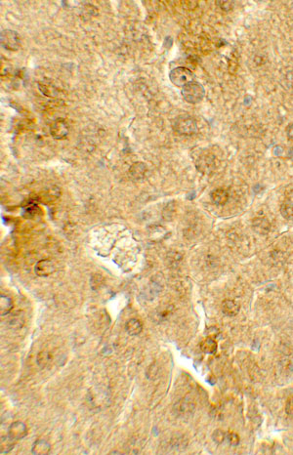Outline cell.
Listing matches in <instances>:
<instances>
[{"instance_id": "obj_18", "label": "cell", "mask_w": 293, "mask_h": 455, "mask_svg": "<svg viewBox=\"0 0 293 455\" xmlns=\"http://www.w3.org/2000/svg\"><path fill=\"white\" fill-rule=\"evenodd\" d=\"M12 307H13V304L10 298L4 295L0 296V312H1V316H5L9 314L12 310Z\"/></svg>"}, {"instance_id": "obj_11", "label": "cell", "mask_w": 293, "mask_h": 455, "mask_svg": "<svg viewBox=\"0 0 293 455\" xmlns=\"http://www.w3.org/2000/svg\"><path fill=\"white\" fill-rule=\"evenodd\" d=\"M147 173V167L142 162H137L131 165L129 168V174L134 180H140L145 177Z\"/></svg>"}, {"instance_id": "obj_26", "label": "cell", "mask_w": 293, "mask_h": 455, "mask_svg": "<svg viewBox=\"0 0 293 455\" xmlns=\"http://www.w3.org/2000/svg\"><path fill=\"white\" fill-rule=\"evenodd\" d=\"M227 438H228L230 444H231V445H234V446L238 445L239 442H240V438H239V436H238L237 434H235V433L228 434V435H227Z\"/></svg>"}, {"instance_id": "obj_2", "label": "cell", "mask_w": 293, "mask_h": 455, "mask_svg": "<svg viewBox=\"0 0 293 455\" xmlns=\"http://www.w3.org/2000/svg\"><path fill=\"white\" fill-rule=\"evenodd\" d=\"M174 130L183 136H191L197 133L198 125L195 120L187 116L179 117L174 123Z\"/></svg>"}, {"instance_id": "obj_24", "label": "cell", "mask_w": 293, "mask_h": 455, "mask_svg": "<svg viewBox=\"0 0 293 455\" xmlns=\"http://www.w3.org/2000/svg\"><path fill=\"white\" fill-rule=\"evenodd\" d=\"M226 434L222 431V430H216L213 434H212V438L215 442L217 443H222L224 441V439L226 438Z\"/></svg>"}, {"instance_id": "obj_14", "label": "cell", "mask_w": 293, "mask_h": 455, "mask_svg": "<svg viewBox=\"0 0 293 455\" xmlns=\"http://www.w3.org/2000/svg\"><path fill=\"white\" fill-rule=\"evenodd\" d=\"M51 450L50 444L45 439H38L36 440L32 448V452L37 455H45L48 454Z\"/></svg>"}, {"instance_id": "obj_21", "label": "cell", "mask_w": 293, "mask_h": 455, "mask_svg": "<svg viewBox=\"0 0 293 455\" xmlns=\"http://www.w3.org/2000/svg\"><path fill=\"white\" fill-rule=\"evenodd\" d=\"M38 86H39V89L41 92L43 94H45L46 96H49V97H54L57 95L58 93V91L55 87H53L50 83H46V82H42V83H38Z\"/></svg>"}, {"instance_id": "obj_22", "label": "cell", "mask_w": 293, "mask_h": 455, "mask_svg": "<svg viewBox=\"0 0 293 455\" xmlns=\"http://www.w3.org/2000/svg\"><path fill=\"white\" fill-rule=\"evenodd\" d=\"M281 215L287 220H293V202H286L280 207Z\"/></svg>"}, {"instance_id": "obj_28", "label": "cell", "mask_w": 293, "mask_h": 455, "mask_svg": "<svg viewBox=\"0 0 293 455\" xmlns=\"http://www.w3.org/2000/svg\"><path fill=\"white\" fill-rule=\"evenodd\" d=\"M285 410H286V412H287L289 415L293 416V399H289V400L287 401Z\"/></svg>"}, {"instance_id": "obj_13", "label": "cell", "mask_w": 293, "mask_h": 455, "mask_svg": "<svg viewBox=\"0 0 293 455\" xmlns=\"http://www.w3.org/2000/svg\"><path fill=\"white\" fill-rule=\"evenodd\" d=\"M240 306L234 300H225L222 304V312L228 317H235L239 314Z\"/></svg>"}, {"instance_id": "obj_5", "label": "cell", "mask_w": 293, "mask_h": 455, "mask_svg": "<svg viewBox=\"0 0 293 455\" xmlns=\"http://www.w3.org/2000/svg\"><path fill=\"white\" fill-rule=\"evenodd\" d=\"M195 409V405L190 399L184 398L179 400L173 407V410L177 416L180 417H189L190 416Z\"/></svg>"}, {"instance_id": "obj_16", "label": "cell", "mask_w": 293, "mask_h": 455, "mask_svg": "<svg viewBox=\"0 0 293 455\" xmlns=\"http://www.w3.org/2000/svg\"><path fill=\"white\" fill-rule=\"evenodd\" d=\"M25 324V316L22 312H17L9 319V326L15 329L22 328Z\"/></svg>"}, {"instance_id": "obj_12", "label": "cell", "mask_w": 293, "mask_h": 455, "mask_svg": "<svg viewBox=\"0 0 293 455\" xmlns=\"http://www.w3.org/2000/svg\"><path fill=\"white\" fill-rule=\"evenodd\" d=\"M125 330L131 336H136L140 334L143 330V325L140 320L137 319H131L125 323Z\"/></svg>"}, {"instance_id": "obj_15", "label": "cell", "mask_w": 293, "mask_h": 455, "mask_svg": "<svg viewBox=\"0 0 293 455\" xmlns=\"http://www.w3.org/2000/svg\"><path fill=\"white\" fill-rule=\"evenodd\" d=\"M253 229L257 233H259L261 235H264V234H267V233L270 232L271 224L269 223V221L266 218H256L253 221Z\"/></svg>"}, {"instance_id": "obj_20", "label": "cell", "mask_w": 293, "mask_h": 455, "mask_svg": "<svg viewBox=\"0 0 293 455\" xmlns=\"http://www.w3.org/2000/svg\"><path fill=\"white\" fill-rule=\"evenodd\" d=\"M14 447L13 439L9 436L1 437V441H0V451L1 453L5 454L10 452Z\"/></svg>"}, {"instance_id": "obj_3", "label": "cell", "mask_w": 293, "mask_h": 455, "mask_svg": "<svg viewBox=\"0 0 293 455\" xmlns=\"http://www.w3.org/2000/svg\"><path fill=\"white\" fill-rule=\"evenodd\" d=\"M169 78L174 85L178 87H184L185 85L192 81L193 73L187 67H179L171 70Z\"/></svg>"}, {"instance_id": "obj_17", "label": "cell", "mask_w": 293, "mask_h": 455, "mask_svg": "<svg viewBox=\"0 0 293 455\" xmlns=\"http://www.w3.org/2000/svg\"><path fill=\"white\" fill-rule=\"evenodd\" d=\"M201 349L206 354H215L217 352V343L212 338H207L201 344Z\"/></svg>"}, {"instance_id": "obj_1", "label": "cell", "mask_w": 293, "mask_h": 455, "mask_svg": "<svg viewBox=\"0 0 293 455\" xmlns=\"http://www.w3.org/2000/svg\"><path fill=\"white\" fill-rule=\"evenodd\" d=\"M182 95L186 102L190 104H198L205 98L206 90L199 82L191 81L183 87Z\"/></svg>"}, {"instance_id": "obj_29", "label": "cell", "mask_w": 293, "mask_h": 455, "mask_svg": "<svg viewBox=\"0 0 293 455\" xmlns=\"http://www.w3.org/2000/svg\"><path fill=\"white\" fill-rule=\"evenodd\" d=\"M286 135L288 137L289 140H292L293 141V123H290L287 127H286Z\"/></svg>"}, {"instance_id": "obj_7", "label": "cell", "mask_w": 293, "mask_h": 455, "mask_svg": "<svg viewBox=\"0 0 293 455\" xmlns=\"http://www.w3.org/2000/svg\"><path fill=\"white\" fill-rule=\"evenodd\" d=\"M216 167V158L214 155L207 153L199 157L197 161V168L199 171L207 174L212 172Z\"/></svg>"}, {"instance_id": "obj_25", "label": "cell", "mask_w": 293, "mask_h": 455, "mask_svg": "<svg viewBox=\"0 0 293 455\" xmlns=\"http://www.w3.org/2000/svg\"><path fill=\"white\" fill-rule=\"evenodd\" d=\"M217 5L220 6V8L224 11H230L234 7V2H231V1H218Z\"/></svg>"}, {"instance_id": "obj_4", "label": "cell", "mask_w": 293, "mask_h": 455, "mask_svg": "<svg viewBox=\"0 0 293 455\" xmlns=\"http://www.w3.org/2000/svg\"><path fill=\"white\" fill-rule=\"evenodd\" d=\"M0 42H1V46L6 50L16 51L20 47L21 40L19 34L16 32L5 30L2 31L1 34H0Z\"/></svg>"}, {"instance_id": "obj_19", "label": "cell", "mask_w": 293, "mask_h": 455, "mask_svg": "<svg viewBox=\"0 0 293 455\" xmlns=\"http://www.w3.org/2000/svg\"><path fill=\"white\" fill-rule=\"evenodd\" d=\"M51 359H52V355L50 353L48 352H40L38 353L37 356H36V362H37V366L40 368V369H45L49 363L51 362Z\"/></svg>"}, {"instance_id": "obj_8", "label": "cell", "mask_w": 293, "mask_h": 455, "mask_svg": "<svg viewBox=\"0 0 293 455\" xmlns=\"http://www.w3.org/2000/svg\"><path fill=\"white\" fill-rule=\"evenodd\" d=\"M55 271V265L49 259H43L36 263L34 272L38 277H48Z\"/></svg>"}, {"instance_id": "obj_27", "label": "cell", "mask_w": 293, "mask_h": 455, "mask_svg": "<svg viewBox=\"0 0 293 455\" xmlns=\"http://www.w3.org/2000/svg\"><path fill=\"white\" fill-rule=\"evenodd\" d=\"M95 279L92 277L91 279V287L94 288L95 285H97V288L99 287L101 285H102V282H103V278L100 276V275H95L94 276Z\"/></svg>"}, {"instance_id": "obj_23", "label": "cell", "mask_w": 293, "mask_h": 455, "mask_svg": "<svg viewBox=\"0 0 293 455\" xmlns=\"http://www.w3.org/2000/svg\"><path fill=\"white\" fill-rule=\"evenodd\" d=\"M37 211H38V207L36 205H34V204L27 205L23 209V215L26 218H33L36 215Z\"/></svg>"}, {"instance_id": "obj_9", "label": "cell", "mask_w": 293, "mask_h": 455, "mask_svg": "<svg viewBox=\"0 0 293 455\" xmlns=\"http://www.w3.org/2000/svg\"><path fill=\"white\" fill-rule=\"evenodd\" d=\"M8 436L13 440L23 439L28 436V428L23 422H14L9 426Z\"/></svg>"}, {"instance_id": "obj_10", "label": "cell", "mask_w": 293, "mask_h": 455, "mask_svg": "<svg viewBox=\"0 0 293 455\" xmlns=\"http://www.w3.org/2000/svg\"><path fill=\"white\" fill-rule=\"evenodd\" d=\"M211 201L213 203L217 204V205H224L228 202L229 201V194L226 190L224 189H216L214 190L211 195Z\"/></svg>"}, {"instance_id": "obj_6", "label": "cell", "mask_w": 293, "mask_h": 455, "mask_svg": "<svg viewBox=\"0 0 293 455\" xmlns=\"http://www.w3.org/2000/svg\"><path fill=\"white\" fill-rule=\"evenodd\" d=\"M69 131V124L63 118H59V119L55 120L52 123L51 128H50V133H51L52 137L54 139H57V140L65 139L68 136Z\"/></svg>"}]
</instances>
